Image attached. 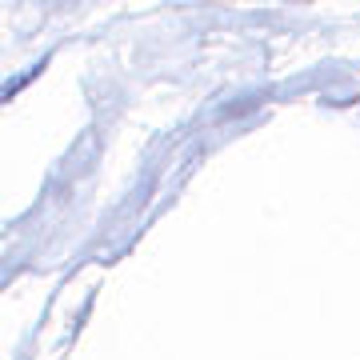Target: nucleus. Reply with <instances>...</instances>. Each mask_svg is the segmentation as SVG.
<instances>
[{
  "instance_id": "obj_1",
  "label": "nucleus",
  "mask_w": 360,
  "mask_h": 360,
  "mask_svg": "<svg viewBox=\"0 0 360 360\" xmlns=\"http://www.w3.org/2000/svg\"><path fill=\"white\" fill-rule=\"evenodd\" d=\"M44 68H49V60H40V65L25 68V72H16L13 80H4V84H0V104H8L13 96H20V92L32 84V80H40V72H44Z\"/></svg>"
}]
</instances>
